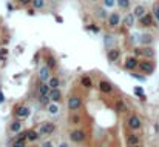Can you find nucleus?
Instances as JSON below:
<instances>
[{
  "label": "nucleus",
  "mask_w": 159,
  "mask_h": 147,
  "mask_svg": "<svg viewBox=\"0 0 159 147\" xmlns=\"http://www.w3.org/2000/svg\"><path fill=\"white\" fill-rule=\"evenodd\" d=\"M34 11H36V9H30V11H28V14H30V15H34V14H36Z\"/></svg>",
  "instance_id": "nucleus-42"
},
{
  "label": "nucleus",
  "mask_w": 159,
  "mask_h": 147,
  "mask_svg": "<svg viewBox=\"0 0 159 147\" xmlns=\"http://www.w3.org/2000/svg\"><path fill=\"white\" fill-rule=\"evenodd\" d=\"M87 31H90L93 34H99L101 32V28L96 25V23H90V25H87Z\"/></svg>",
  "instance_id": "nucleus-26"
},
{
  "label": "nucleus",
  "mask_w": 159,
  "mask_h": 147,
  "mask_svg": "<svg viewBox=\"0 0 159 147\" xmlns=\"http://www.w3.org/2000/svg\"><path fill=\"white\" fill-rule=\"evenodd\" d=\"M16 116L19 118V119L28 118V116H30V109L26 107V106H19V107L16 109Z\"/></svg>",
  "instance_id": "nucleus-11"
},
{
  "label": "nucleus",
  "mask_w": 159,
  "mask_h": 147,
  "mask_svg": "<svg viewBox=\"0 0 159 147\" xmlns=\"http://www.w3.org/2000/svg\"><path fill=\"white\" fill-rule=\"evenodd\" d=\"M114 5H116V0H104V6L107 8V9L113 8Z\"/></svg>",
  "instance_id": "nucleus-32"
},
{
  "label": "nucleus",
  "mask_w": 159,
  "mask_h": 147,
  "mask_svg": "<svg viewBox=\"0 0 159 147\" xmlns=\"http://www.w3.org/2000/svg\"><path fill=\"white\" fill-rule=\"evenodd\" d=\"M10 130H11L13 133H19V132L22 130V121H20V119H16V121L11 123Z\"/></svg>",
  "instance_id": "nucleus-20"
},
{
  "label": "nucleus",
  "mask_w": 159,
  "mask_h": 147,
  "mask_svg": "<svg viewBox=\"0 0 159 147\" xmlns=\"http://www.w3.org/2000/svg\"><path fill=\"white\" fill-rule=\"evenodd\" d=\"M99 90L102 92V94H111L113 92V84L110 81H107V80H102V81H99Z\"/></svg>",
  "instance_id": "nucleus-10"
},
{
  "label": "nucleus",
  "mask_w": 159,
  "mask_h": 147,
  "mask_svg": "<svg viewBox=\"0 0 159 147\" xmlns=\"http://www.w3.org/2000/svg\"><path fill=\"white\" fill-rule=\"evenodd\" d=\"M145 12H147V11H145V6H144V5H136V6L133 8V14H135L136 18H141Z\"/></svg>",
  "instance_id": "nucleus-18"
},
{
  "label": "nucleus",
  "mask_w": 159,
  "mask_h": 147,
  "mask_svg": "<svg viewBox=\"0 0 159 147\" xmlns=\"http://www.w3.org/2000/svg\"><path fill=\"white\" fill-rule=\"evenodd\" d=\"M135 94L141 98V100H145V95H144V90H142V87H135Z\"/></svg>",
  "instance_id": "nucleus-31"
},
{
  "label": "nucleus",
  "mask_w": 159,
  "mask_h": 147,
  "mask_svg": "<svg viewBox=\"0 0 159 147\" xmlns=\"http://www.w3.org/2000/svg\"><path fill=\"white\" fill-rule=\"evenodd\" d=\"M135 55L138 57V55H142V48H136L135 49Z\"/></svg>",
  "instance_id": "nucleus-40"
},
{
  "label": "nucleus",
  "mask_w": 159,
  "mask_h": 147,
  "mask_svg": "<svg viewBox=\"0 0 159 147\" xmlns=\"http://www.w3.org/2000/svg\"><path fill=\"white\" fill-rule=\"evenodd\" d=\"M122 23H124V26H125V28H133V25L136 23V17H135V14H133V12L127 14L125 17H124Z\"/></svg>",
  "instance_id": "nucleus-13"
},
{
  "label": "nucleus",
  "mask_w": 159,
  "mask_h": 147,
  "mask_svg": "<svg viewBox=\"0 0 159 147\" xmlns=\"http://www.w3.org/2000/svg\"><path fill=\"white\" fill-rule=\"evenodd\" d=\"M47 83H48L50 89H59V84H60L59 77H50V80H48Z\"/></svg>",
  "instance_id": "nucleus-23"
},
{
  "label": "nucleus",
  "mask_w": 159,
  "mask_h": 147,
  "mask_svg": "<svg viewBox=\"0 0 159 147\" xmlns=\"http://www.w3.org/2000/svg\"><path fill=\"white\" fill-rule=\"evenodd\" d=\"M141 71H142L144 75H150V74H153L155 72V64L150 61V60H142V61H139V66H138Z\"/></svg>",
  "instance_id": "nucleus-1"
},
{
  "label": "nucleus",
  "mask_w": 159,
  "mask_h": 147,
  "mask_svg": "<svg viewBox=\"0 0 159 147\" xmlns=\"http://www.w3.org/2000/svg\"><path fill=\"white\" fill-rule=\"evenodd\" d=\"M138 40H139L141 44H144V46H152V43H153V35H152V34H141Z\"/></svg>",
  "instance_id": "nucleus-14"
},
{
  "label": "nucleus",
  "mask_w": 159,
  "mask_h": 147,
  "mask_svg": "<svg viewBox=\"0 0 159 147\" xmlns=\"http://www.w3.org/2000/svg\"><path fill=\"white\" fill-rule=\"evenodd\" d=\"M116 5L121 9H128L130 8V0H116Z\"/></svg>",
  "instance_id": "nucleus-30"
},
{
  "label": "nucleus",
  "mask_w": 159,
  "mask_h": 147,
  "mask_svg": "<svg viewBox=\"0 0 159 147\" xmlns=\"http://www.w3.org/2000/svg\"><path fill=\"white\" fill-rule=\"evenodd\" d=\"M131 77L136 78L138 81H145V80H147V78H145V75H139V74H136V72H131Z\"/></svg>",
  "instance_id": "nucleus-34"
},
{
  "label": "nucleus",
  "mask_w": 159,
  "mask_h": 147,
  "mask_svg": "<svg viewBox=\"0 0 159 147\" xmlns=\"http://www.w3.org/2000/svg\"><path fill=\"white\" fill-rule=\"evenodd\" d=\"M127 141H128L130 147H131V146H139L141 138H139L136 133H130V135H128V138H127Z\"/></svg>",
  "instance_id": "nucleus-22"
},
{
  "label": "nucleus",
  "mask_w": 159,
  "mask_h": 147,
  "mask_svg": "<svg viewBox=\"0 0 159 147\" xmlns=\"http://www.w3.org/2000/svg\"><path fill=\"white\" fill-rule=\"evenodd\" d=\"M45 64L53 71V69H56V66H57V60L53 57V55H47V58H45Z\"/></svg>",
  "instance_id": "nucleus-21"
},
{
  "label": "nucleus",
  "mask_w": 159,
  "mask_h": 147,
  "mask_svg": "<svg viewBox=\"0 0 159 147\" xmlns=\"http://www.w3.org/2000/svg\"><path fill=\"white\" fill-rule=\"evenodd\" d=\"M122 22V17L119 12H111L108 14L107 17V23H108V28H111V29H114V28H118Z\"/></svg>",
  "instance_id": "nucleus-2"
},
{
  "label": "nucleus",
  "mask_w": 159,
  "mask_h": 147,
  "mask_svg": "<svg viewBox=\"0 0 159 147\" xmlns=\"http://www.w3.org/2000/svg\"><path fill=\"white\" fill-rule=\"evenodd\" d=\"M116 110H119V112H127V104L124 103L122 100H118L116 101Z\"/></svg>",
  "instance_id": "nucleus-28"
},
{
  "label": "nucleus",
  "mask_w": 159,
  "mask_h": 147,
  "mask_svg": "<svg viewBox=\"0 0 159 147\" xmlns=\"http://www.w3.org/2000/svg\"><path fill=\"white\" fill-rule=\"evenodd\" d=\"M48 101H50V98H48V97H40V103L48 104Z\"/></svg>",
  "instance_id": "nucleus-39"
},
{
  "label": "nucleus",
  "mask_w": 159,
  "mask_h": 147,
  "mask_svg": "<svg viewBox=\"0 0 159 147\" xmlns=\"http://www.w3.org/2000/svg\"><path fill=\"white\" fill-rule=\"evenodd\" d=\"M19 3L22 6H26V5H31V0H19Z\"/></svg>",
  "instance_id": "nucleus-38"
},
{
  "label": "nucleus",
  "mask_w": 159,
  "mask_h": 147,
  "mask_svg": "<svg viewBox=\"0 0 159 147\" xmlns=\"http://www.w3.org/2000/svg\"><path fill=\"white\" fill-rule=\"evenodd\" d=\"M121 49H118V48H111V49H108L107 51V58H108V61L110 63H116L119 58H121Z\"/></svg>",
  "instance_id": "nucleus-6"
},
{
  "label": "nucleus",
  "mask_w": 159,
  "mask_h": 147,
  "mask_svg": "<svg viewBox=\"0 0 159 147\" xmlns=\"http://www.w3.org/2000/svg\"><path fill=\"white\" fill-rule=\"evenodd\" d=\"M70 140L73 143H82L85 140V132L84 130H73L70 133Z\"/></svg>",
  "instance_id": "nucleus-7"
},
{
  "label": "nucleus",
  "mask_w": 159,
  "mask_h": 147,
  "mask_svg": "<svg viewBox=\"0 0 159 147\" xmlns=\"http://www.w3.org/2000/svg\"><path fill=\"white\" fill-rule=\"evenodd\" d=\"M96 17L101 18V20H107V17H108V12H107V8H96Z\"/></svg>",
  "instance_id": "nucleus-19"
},
{
  "label": "nucleus",
  "mask_w": 159,
  "mask_h": 147,
  "mask_svg": "<svg viewBox=\"0 0 159 147\" xmlns=\"http://www.w3.org/2000/svg\"><path fill=\"white\" fill-rule=\"evenodd\" d=\"M155 17H156V20H158V25H159V6H155Z\"/></svg>",
  "instance_id": "nucleus-37"
},
{
  "label": "nucleus",
  "mask_w": 159,
  "mask_h": 147,
  "mask_svg": "<svg viewBox=\"0 0 159 147\" xmlns=\"http://www.w3.org/2000/svg\"><path fill=\"white\" fill-rule=\"evenodd\" d=\"M39 136H40V133L36 132V130H28L26 132V140L28 141H37Z\"/></svg>",
  "instance_id": "nucleus-24"
},
{
  "label": "nucleus",
  "mask_w": 159,
  "mask_h": 147,
  "mask_svg": "<svg viewBox=\"0 0 159 147\" xmlns=\"http://www.w3.org/2000/svg\"><path fill=\"white\" fill-rule=\"evenodd\" d=\"M48 112H50L51 115L59 114V106H57V103H51V104H48Z\"/></svg>",
  "instance_id": "nucleus-29"
},
{
  "label": "nucleus",
  "mask_w": 159,
  "mask_h": 147,
  "mask_svg": "<svg viewBox=\"0 0 159 147\" xmlns=\"http://www.w3.org/2000/svg\"><path fill=\"white\" fill-rule=\"evenodd\" d=\"M67 106H68L70 110H77V109H81V106H82V100H81V97H79V95L70 97Z\"/></svg>",
  "instance_id": "nucleus-3"
},
{
  "label": "nucleus",
  "mask_w": 159,
  "mask_h": 147,
  "mask_svg": "<svg viewBox=\"0 0 159 147\" xmlns=\"http://www.w3.org/2000/svg\"><path fill=\"white\" fill-rule=\"evenodd\" d=\"M42 147H51V143H45V144H43Z\"/></svg>",
  "instance_id": "nucleus-43"
},
{
  "label": "nucleus",
  "mask_w": 159,
  "mask_h": 147,
  "mask_svg": "<svg viewBox=\"0 0 159 147\" xmlns=\"http://www.w3.org/2000/svg\"><path fill=\"white\" fill-rule=\"evenodd\" d=\"M124 66H125V69H128V71H135V69L139 66L138 57H128V58L125 60V63H124Z\"/></svg>",
  "instance_id": "nucleus-8"
},
{
  "label": "nucleus",
  "mask_w": 159,
  "mask_h": 147,
  "mask_svg": "<svg viewBox=\"0 0 159 147\" xmlns=\"http://www.w3.org/2000/svg\"><path fill=\"white\" fill-rule=\"evenodd\" d=\"M155 49L152 48V46H144L142 48V57L144 58H147V60H152V58H155Z\"/></svg>",
  "instance_id": "nucleus-16"
},
{
  "label": "nucleus",
  "mask_w": 159,
  "mask_h": 147,
  "mask_svg": "<svg viewBox=\"0 0 159 147\" xmlns=\"http://www.w3.org/2000/svg\"><path fill=\"white\" fill-rule=\"evenodd\" d=\"M6 54H8V49H6V48H2V49H0V60H5Z\"/></svg>",
  "instance_id": "nucleus-35"
},
{
  "label": "nucleus",
  "mask_w": 159,
  "mask_h": 147,
  "mask_svg": "<svg viewBox=\"0 0 159 147\" xmlns=\"http://www.w3.org/2000/svg\"><path fill=\"white\" fill-rule=\"evenodd\" d=\"M13 147H26L25 146V140H20V138H17V140L14 141Z\"/></svg>",
  "instance_id": "nucleus-33"
},
{
  "label": "nucleus",
  "mask_w": 159,
  "mask_h": 147,
  "mask_svg": "<svg viewBox=\"0 0 159 147\" xmlns=\"http://www.w3.org/2000/svg\"><path fill=\"white\" fill-rule=\"evenodd\" d=\"M71 119H73V124H81V116L73 115V116H71Z\"/></svg>",
  "instance_id": "nucleus-36"
},
{
  "label": "nucleus",
  "mask_w": 159,
  "mask_h": 147,
  "mask_svg": "<svg viewBox=\"0 0 159 147\" xmlns=\"http://www.w3.org/2000/svg\"><path fill=\"white\" fill-rule=\"evenodd\" d=\"M128 127L131 129V130H138V129L141 127V119L136 115H131L128 118Z\"/></svg>",
  "instance_id": "nucleus-15"
},
{
  "label": "nucleus",
  "mask_w": 159,
  "mask_h": 147,
  "mask_svg": "<svg viewBox=\"0 0 159 147\" xmlns=\"http://www.w3.org/2000/svg\"><path fill=\"white\" fill-rule=\"evenodd\" d=\"M48 98L53 101V103H60V100H62V92L59 89H51L50 90V94H48Z\"/></svg>",
  "instance_id": "nucleus-12"
},
{
  "label": "nucleus",
  "mask_w": 159,
  "mask_h": 147,
  "mask_svg": "<svg viewBox=\"0 0 159 147\" xmlns=\"http://www.w3.org/2000/svg\"><path fill=\"white\" fill-rule=\"evenodd\" d=\"M81 83H82V86H84V87H87V89L93 87V81H91V78L88 77V75H84V77L81 78Z\"/></svg>",
  "instance_id": "nucleus-25"
},
{
  "label": "nucleus",
  "mask_w": 159,
  "mask_h": 147,
  "mask_svg": "<svg viewBox=\"0 0 159 147\" xmlns=\"http://www.w3.org/2000/svg\"><path fill=\"white\" fill-rule=\"evenodd\" d=\"M50 86H48V83L47 81H42L40 84H39V95L40 97H48V94H50Z\"/></svg>",
  "instance_id": "nucleus-17"
},
{
  "label": "nucleus",
  "mask_w": 159,
  "mask_h": 147,
  "mask_svg": "<svg viewBox=\"0 0 159 147\" xmlns=\"http://www.w3.org/2000/svg\"><path fill=\"white\" fill-rule=\"evenodd\" d=\"M31 5L34 9H42L45 6V0H31Z\"/></svg>",
  "instance_id": "nucleus-27"
},
{
  "label": "nucleus",
  "mask_w": 159,
  "mask_h": 147,
  "mask_svg": "<svg viewBox=\"0 0 159 147\" xmlns=\"http://www.w3.org/2000/svg\"><path fill=\"white\" fill-rule=\"evenodd\" d=\"M3 101H5V95L2 94V92H0V103H3Z\"/></svg>",
  "instance_id": "nucleus-41"
},
{
  "label": "nucleus",
  "mask_w": 159,
  "mask_h": 147,
  "mask_svg": "<svg viewBox=\"0 0 159 147\" xmlns=\"http://www.w3.org/2000/svg\"><path fill=\"white\" fill-rule=\"evenodd\" d=\"M59 147H68V144H67V143H62V144H60Z\"/></svg>",
  "instance_id": "nucleus-44"
},
{
  "label": "nucleus",
  "mask_w": 159,
  "mask_h": 147,
  "mask_svg": "<svg viewBox=\"0 0 159 147\" xmlns=\"http://www.w3.org/2000/svg\"><path fill=\"white\" fill-rule=\"evenodd\" d=\"M131 147H139V146H131Z\"/></svg>",
  "instance_id": "nucleus-45"
},
{
  "label": "nucleus",
  "mask_w": 159,
  "mask_h": 147,
  "mask_svg": "<svg viewBox=\"0 0 159 147\" xmlns=\"http://www.w3.org/2000/svg\"><path fill=\"white\" fill-rule=\"evenodd\" d=\"M139 25L142 26V28H152V26L155 25L153 15H152V14H148V12H145L142 17L139 18Z\"/></svg>",
  "instance_id": "nucleus-5"
},
{
  "label": "nucleus",
  "mask_w": 159,
  "mask_h": 147,
  "mask_svg": "<svg viewBox=\"0 0 159 147\" xmlns=\"http://www.w3.org/2000/svg\"><path fill=\"white\" fill-rule=\"evenodd\" d=\"M50 77H51V69L47 66V64H43V66L40 68V71H39V78H40V81H48Z\"/></svg>",
  "instance_id": "nucleus-9"
},
{
  "label": "nucleus",
  "mask_w": 159,
  "mask_h": 147,
  "mask_svg": "<svg viewBox=\"0 0 159 147\" xmlns=\"http://www.w3.org/2000/svg\"><path fill=\"white\" fill-rule=\"evenodd\" d=\"M54 130H56V126L50 121H47V123H42V126L39 129V133L40 135H53Z\"/></svg>",
  "instance_id": "nucleus-4"
}]
</instances>
